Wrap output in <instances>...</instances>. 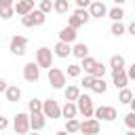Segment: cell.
I'll return each instance as SVG.
<instances>
[{
  "label": "cell",
  "instance_id": "cell-16",
  "mask_svg": "<svg viewBox=\"0 0 135 135\" xmlns=\"http://www.w3.org/2000/svg\"><path fill=\"white\" fill-rule=\"evenodd\" d=\"M112 84L116 89H124L129 84V78H127V72L124 70H118V72H112Z\"/></svg>",
  "mask_w": 135,
  "mask_h": 135
},
{
  "label": "cell",
  "instance_id": "cell-18",
  "mask_svg": "<svg viewBox=\"0 0 135 135\" xmlns=\"http://www.w3.org/2000/svg\"><path fill=\"white\" fill-rule=\"evenodd\" d=\"M72 55L76 59H84V57H89V46L84 42H74L72 44Z\"/></svg>",
  "mask_w": 135,
  "mask_h": 135
},
{
  "label": "cell",
  "instance_id": "cell-43",
  "mask_svg": "<svg viewBox=\"0 0 135 135\" xmlns=\"http://www.w3.org/2000/svg\"><path fill=\"white\" fill-rule=\"evenodd\" d=\"M129 108H131V112H135V97L129 101Z\"/></svg>",
  "mask_w": 135,
  "mask_h": 135
},
{
  "label": "cell",
  "instance_id": "cell-9",
  "mask_svg": "<svg viewBox=\"0 0 135 135\" xmlns=\"http://www.w3.org/2000/svg\"><path fill=\"white\" fill-rule=\"evenodd\" d=\"M101 131V122L97 118H84L80 122V133L82 135H99Z\"/></svg>",
  "mask_w": 135,
  "mask_h": 135
},
{
  "label": "cell",
  "instance_id": "cell-39",
  "mask_svg": "<svg viewBox=\"0 0 135 135\" xmlns=\"http://www.w3.org/2000/svg\"><path fill=\"white\" fill-rule=\"evenodd\" d=\"M6 129H8V118H4L0 114V131H6Z\"/></svg>",
  "mask_w": 135,
  "mask_h": 135
},
{
  "label": "cell",
  "instance_id": "cell-13",
  "mask_svg": "<svg viewBox=\"0 0 135 135\" xmlns=\"http://www.w3.org/2000/svg\"><path fill=\"white\" fill-rule=\"evenodd\" d=\"M46 127V118H44V114L40 112V114H30V131H42Z\"/></svg>",
  "mask_w": 135,
  "mask_h": 135
},
{
  "label": "cell",
  "instance_id": "cell-28",
  "mask_svg": "<svg viewBox=\"0 0 135 135\" xmlns=\"http://www.w3.org/2000/svg\"><path fill=\"white\" fill-rule=\"evenodd\" d=\"M27 110H30V114H40V112H42V101L36 99V97H32V99L27 101Z\"/></svg>",
  "mask_w": 135,
  "mask_h": 135
},
{
  "label": "cell",
  "instance_id": "cell-2",
  "mask_svg": "<svg viewBox=\"0 0 135 135\" xmlns=\"http://www.w3.org/2000/svg\"><path fill=\"white\" fill-rule=\"evenodd\" d=\"M53 61H55V55H53V51H51L49 46H40V49L36 51V63H38L40 70H42V68L51 70V68H53Z\"/></svg>",
  "mask_w": 135,
  "mask_h": 135
},
{
  "label": "cell",
  "instance_id": "cell-29",
  "mask_svg": "<svg viewBox=\"0 0 135 135\" xmlns=\"http://www.w3.org/2000/svg\"><path fill=\"white\" fill-rule=\"evenodd\" d=\"M133 97H135V95L131 93V89H129V86L120 89V93H118V101H120V103H127V105H129V101H131Z\"/></svg>",
  "mask_w": 135,
  "mask_h": 135
},
{
  "label": "cell",
  "instance_id": "cell-51",
  "mask_svg": "<svg viewBox=\"0 0 135 135\" xmlns=\"http://www.w3.org/2000/svg\"><path fill=\"white\" fill-rule=\"evenodd\" d=\"M15 135H17V133H15Z\"/></svg>",
  "mask_w": 135,
  "mask_h": 135
},
{
  "label": "cell",
  "instance_id": "cell-46",
  "mask_svg": "<svg viewBox=\"0 0 135 135\" xmlns=\"http://www.w3.org/2000/svg\"><path fill=\"white\" fill-rule=\"evenodd\" d=\"M27 135H40V133H38V131H30Z\"/></svg>",
  "mask_w": 135,
  "mask_h": 135
},
{
  "label": "cell",
  "instance_id": "cell-3",
  "mask_svg": "<svg viewBox=\"0 0 135 135\" xmlns=\"http://www.w3.org/2000/svg\"><path fill=\"white\" fill-rule=\"evenodd\" d=\"M44 21H46V15L40 13L38 8H34L25 17H21V25L23 27H38V25H44Z\"/></svg>",
  "mask_w": 135,
  "mask_h": 135
},
{
  "label": "cell",
  "instance_id": "cell-23",
  "mask_svg": "<svg viewBox=\"0 0 135 135\" xmlns=\"http://www.w3.org/2000/svg\"><path fill=\"white\" fill-rule=\"evenodd\" d=\"M91 91H93V93H99V95H103V93L108 91V82H105L103 78H95V80H93V86H91Z\"/></svg>",
  "mask_w": 135,
  "mask_h": 135
},
{
  "label": "cell",
  "instance_id": "cell-48",
  "mask_svg": "<svg viewBox=\"0 0 135 135\" xmlns=\"http://www.w3.org/2000/svg\"><path fill=\"white\" fill-rule=\"evenodd\" d=\"M34 2H40V0H34Z\"/></svg>",
  "mask_w": 135,
  "mask_h": 135
},
{
  "label": "cell",
  "instance_id": "cell-14",
  "mask_svg": "<svg viewBox=\"0 0 135 135\" xmlns=\"http://www.w3.org/2000/svg\"><path fill=\"white\" fill-rule=\"evenodd\" d=\"M53 55L59 57V59H68V57L72 55V44H68V42H57V44L53 46Z\"/></svg>",
  "mask_w": 135,
  "mask_h": 135
},
{
  "label": "cell",
  "instance_id": "cell-37",
  "mask_svg": "<svg viewBox=\"0 0 135 135\" xmlns=\"http://www.w3.org/2000/svg\"><path fill=\"white\" fill-rule=\"evenodd\" d=\"M93 80H95V78H93V76H89V74H86V76H84V78H82V86H84V89H89V91H91V86H93Z\"/></svg>",
  "mask_w": 135,
  "mask_h": 135
},
{
  "label": "cell",
  "instance_id": "cell-7",
  "mask_svg": "<svg viewBox=\"0 0 135 135\" xmlns=\"http://www.w3.org/2000/svg\"><path fill=\"white\" fill-rule=\"evenodd\" d=\"M42 114L44 118H61V105L57 99H44L42 101Z\"/></svg>",
  "mask_w": 135,
  "mask_h": 135
},
{
  "label": "cell",
  "instance_id": "cell-17",
  "mask_svg": "<svg viewBox=\"0 0 135 135\" xmlns=\"http://www.w3.org/2000/svg\"><path fill=\"white\" fill-rule=\"evenodd\" d=\"M61 116H63L65 120H70V118H76V116H78L76 101H65V103L61 105Z\"/></svg>",
  "mask_w": 135,
  "mask_h": 135
},
{
  "label": "cell",
  "instance_id": "cell-45",
  "mask_svg": "<svg viewBox=\"0 0 135 135\" xmlns=\"http://www.w3.org/2000/svg\"><path fill=\"white\" fill-rule=\"evenodd\" d=\"M55 135H70V133H68V131H63V129H61V131H57V133H55Z\"/></svg>",
  "mask_w": 135,
  "mask_h": 135
},
{
  "label": "cell",
  "instance_id": "cell-6",
  "mask_svg": "<svg viewBox=\"0 0 135 135\" xmlns=\"http://www.w3.org/2000/svg\"><path fill=\"white\" fill-rule=\"evenodd\" d=\"M25 49H27V38L21 36V34H15V36L11 38V42H8V51H11L13 55L21 57V55H25Z\"/></svg>",
  "mask_w": 135,
  "mask_h": 135
},
{
  "label": "cell",
  "instance_id": "cell-1",
  "mask_svg": "<svg viewBox=\"0 0 135 135\" xmlns=\"http://www.w3.org/2000/svg\"><path fill=\"white\" fill-rule=\"evenodd\" d=\"M76 108H78V114H82L84 118H93V114H95L93 99H91V95H86V93H80V97L76 99Z\"/></svg>",
  "mask_w": 135,
  "mask_h": 135
},
{
  "label": "cell",
  "instance_id": "cell-22",
  "mask_svg": "<svg viewBox=\"0 0 135 135\" xmlns=\"http://www.w3.org/2000/svg\"><path fill=\"white\" fill-rule=\"evenodd\" d=\"M63 131H68L70 135H78V133H80V120H78V118L65 120V129H63Z\"/></svg>",
  "mask_w": 135,
  "mask_h": 135
},
{
  "label": "cell",
  "instance_id": "cell-44",
  "mask_svg": "<svg viewBox=\"0 0 135 135\" xmlns=\"http://www.w3.org/2000/svg\"><path fill=\"white\" fill-rule=\"evenodd\" d=\"M124 2H127V0H114V6H122Z\"/></svg>",
  "mask_w": 135,
  "mask_h": 135
},
{
  "label": "cell",
  "instance_id": "cell-25",
  "mask_svg": "<svg viewBox=\"0 0 135 135\" xmlns=\"http://www.w3.org/2000/svg\"><path fill=\"white\" fill-rule=\"evenodd\" d=\"M108 17L112 19V23H114V21H122V17H124V11H122V6L108 8Z\"/></svg>",
  "mask_w": 135,
  "mask_h": 135
},
{
  "label": "cell",
  "instance_id": "cell-36",
  "mask_svg": "<svg viewBox=\"0 0 135 135\" xmlns=\"http://www.w3.org/2000/svg\"><path fill=\"white\" fill-rule=\"evenodd\" d=\"M124 72H127V78H129V80H135V61H133L129 68H124Z\"/></svg>",
  "mask_w": 135,
  "mask_h": 135
},
{
  "label": "cell",
  "instance_id": "cell-47",
  "mask_svg": "<svg viewBox=\"0 0 135 135\" xmlns=\"http://www.w3.org/2000/svg\"><path fill=\"white\" fill-rule=\"evenodd\" d=\"M127 135H135V131H131V129H129V131H127Z\"/></svg>",
  "mask_w": 135,
  "mask_h": 135
},
{
  "label": "cell",
  "instance_id": "cell-20",
  "mask_svg": "<svg viewBox=\"0 0 135 135\" xmlns=\"http://www.w3.org/2000/svg\"><path fill=\"white\" fill-rule=\"evenodd\" d=\"M124 68H127V61H124L122 55L116 53V55L110 57V70H112V72H118V70H124Z\"/></svg>",
  "mask_w": 135,
  "mask_h": 135
},
{
  "label": "cell",
  "instance_id": "cell-4",
  "mask_svg": "<svg viewBox=\"0 0 135 135\" xmlns=\"http://www.w3.org/2000/svg\"><path fill=\"white\" fill-rule=\"evenodd\" d=\"M13 129L17 135H27L30 133V114L25 112H17L13 118Z\"/></svg>",
  "mask_w": 135,
  "mask_h": 135
},
{
  "label": "cell",
  "instance_id": "cell-27",
  "mask_svg": "<svg viewBox=\"0 0 135 135\" xmlns=\"http://www.w3.org/2000/svg\"><path fill=\"white\" fill-rule=\"evenodd\" d=\"M110 32H112V36H122V34H127V25L122 23V21H114L112 23V27H110Z\"/></svg>",
  "mask_w": 135,
  "mask_h": 135
},
{
  "label": "cell",
  "instance_id": "cell-19",
  "mask_svg": "<svg viewBox=\"0 0 135 135\" xmlns=\"http://www.w3.org/2000/svg\"><path fill=\"white\" fill-rule=\"evenodd\" d=\"M4 95H6V101L15 103V101H19V99H21V89H19L17 84H8V86H6V91H4Z\"/></svg>",
  "mask_w": 135,
  "mask_h": 135
},
{
  "label": "cell",
  "instance_id": "cell-26",
  "mask_svg": "<svg viewBox=\"0 0 135 135\" xmlns=\"http://www.w3.org/2000/svg\"><path fill=\"white\" fill-rule=\"evenodd\" d=\"M80 61H82V63H80V70H82L84 74H91V72H93V68H95V63H97L91 55H89V57H84V59H80Z\"/></svg>",
  "mask_w": 135,
  "mask_h": 135
},
{
  "label": "cell",
  "instance_id": "cell-8",
  "mask_svg": "<svg viewBox=\"0 0 135 135\" xmlns=\"http://www.w3.org/2000/svg\"><path fill=\"white\" fill-rule=\"evenodd\" d=\"M97 120H105V122H114L118 118V112L114 105H99L95 108V114H93Z\"/></svg>",
  "mask_w": 135,
  "mask_h": 135
},
{
  "label": "cell",
  "instance_id": "cell-30",
  "mask_svg": "<svg viewBox=\"0 0 135 135\" xmlns=\"http://www.w3.org/2000/svg\"><path fill=\"white\" fill-rule=\"evenodd\" d=\"M105 72H108V68H105L103 63H99V61H97V63H95V68H93V72H91L89 76H93V78H103V76H105Z\"/></svg>",
  "mask_w": 135,
  "mask_h": 135
},
{
  "label": "cell",
  "instance_id": "cell-38",
  "mask_svg": "<svg viewBox=\"0 0 135 135\" xmlns=\"http://www.w3.org/2000/svg\"><path fill=\"white\" fill-rule=\"evenodd\" d=\"M91 2L93 0H76V8H89Z\"/></svg>",
  "mask_w": 135,
  "mask_h": 135
},
{
  "label": "cell",
  "instance_id": "cell-5",
  "mask_svg": "<svg viewBox=\"0 0 135 135\" xmlns=\"http://www.w3.org/2000/svg\"><path fill=\"white\" fill-rule=\"evenodd\" d=\"M65 82H68V76L61 68H51L49 70V84L53 89H65Z\"/></svg>",
  "mask_w": 135,
  "mask_h": 135
},
{
  "label": "cell",
  "instance_id": "cell-15",
  "mask_svg": "<svg viewBox=\"0 0 135 135\" xmlns=\"http://www.w3.org/2000/svg\"><path fill=\"white\" fill-rule=\"evenodd\" d=\"M76 36H78V34H76V30H72V27H68V25L59 30V42L74 44V42H76Z\"/></svg>",
  "mask_w": 135,
  "mask_h": 135
},
{
  "label": "cell",
  "instance_id": "cell-34",
  "mask_svg": "<svg viewBox=\"0 0 135 135\" xmlns=\"http://www.w3.org/2000/svg\"><path fill=\"white\" fill-rule=\"evenodd\" d=\"M38 11L44 13V15H49V13L53 11V2H51V0H40V2H38Z\"/></svg>",
  "mask_w": 135,
  "mask_h": 135
},
{
  "label": "cell",
  "instance_id": "cell-35",
  "mask_svg": "<svg viewBox=\"0 0 135 135\" xmlns=\"http://www.w3.org/2000/svg\"><path fill=\"white\" fill-rule=\"evenodd\" d=\"M124 124H127L131 131H135V112H129V114L124 116Z\"/></svg>",
  "mask_w": 135,
  "mask_h": 135
},
{
  "label": "cell",
  "instance_id": "cell-24",
  "mask_svg": "<svg viewBox=\"0 0 135 135\" xmlns=\"http://www.w3.org/2000/svg\"><path fill=\"white\" fill-rule=\"evenodd\" d=\"M53 11L59 13V15H65L70 11V0H55L53 2Z\"/></svg>",
  "mask_w": 135,
  "mask_h": 135
},
{
  "label": "cell",
  "instance_id": "cell-50",
  "mask_svg": "<svg viewBox=\"0 0 135 135\" xmlns=\"http://www.w3.org/2000/svg\"><path fill=\"white\" fill-rule=\"evenodd\" d=\"M133 6H135V2H133Z\"/></svg>",
  "mask_w": 135,
  "mask_h": 135
},
{
  "label": "cell",
  "instance_id": "cell-41",
  "mask_svg": "<svg viewBox=\"0 0 135 135\" xmlns=\"http://www.w3.org/2000/svg\"><path fill=\"white\" fill-rule=\"evenodd\" d=\"M0 6H15V0H0Z\"/></svg>",
  "mask_w": 135,
  "mask_h": 135
},
{
  "label": "cell",
  "instance_id": "cell-33",
  "mask_svg": "<svg viewBox=\"0 0 135 135\" xmlns=\"http://www.w3.org/2000/svg\"><path fill=\"white\" fill-rule=\"evenodd\" d=\"M13 17H15V8H13V6H0V19L8 21V19H13Z\"/></svg>",
  "mask_w": 135,
  "mask_h": 135
},
{
  "label": "cell",
  "instance_id": "cell-31",
  "mask_svg": "<svg viewBox=\"0 0 135 135\" xmlns=\"http://www.w3.org/2000/svg\"><path fill=\"white\" fill-rule=\"evenodd\" d=\"M72 15H76V17L82 21V25H86V23L91 21V15H89V11H86V8H76Z\"/></svg>",
  "mask_w": 135,
  "mask_h": 135
},
{
  "label": "cell",
  "instance_id": "cell-21",
  "mask_svg": "<svg viewBox=\"0 0 135 135\" xmlns=\"http://www.w3.org/2000/svg\"><path fill=\"white\" fill-rule=\"evenodd\" d=\"M63 95H65V101H76L80 97V86L78 84H68L63 89Z\"/></svg>",
  "mask_w": 135,
  "mask_h": 135
},
{
  "label": "cell",
  "instance_id": "cell-10",
  "mask_svg": "<svg viewBox=\"0 0 135 135\" xmlns=\"http://www.w3.org/2000/svg\"><path fill=\"white\" fill-rule=\"evenodd\" d=\"M23 78L27 82H38L40 80V68H38L36 61H27L23 65Z\"/></svg>",
  "mask_w": 135,
  "mask_h": 135
},
{
  "label": "cell",
  "instance_id": "cell-42",
  "mask_svg": "<svg viewBox=\"0 0 135 135\" xmlns=\"http://www.w3.org/2000/svg\"><path fill=\"white\" fill-rule=\"evenodd\" d=\"M6 86H8V84H6V80H4V78H0V93H4V91H6Z\"/></svg>",
  "mask_w": 135,
  "mask_h": 135
},
{
  "label": "cell",
  "instance_id": "cell-49",
  "mask_svg": "<svg viewBox=\"0 0 135 135\" xmlns=\"http://www.w3.org/2000/svg\"><path fill=\"white\" fill-rule=\"evenodd\" d=\"M51 2H55V0H51Z\"/></svg>",
  "mask_w": 135,
  "mask_h": 135
},
{
  "label": "cell",
  "instance_id": "cell-40",
  "mask_svg": "<svg viewBox=\"0 0 135 135\" xmlns=\"http://www.w3.org/2000/svg\"><path fill=\"white\" fill-rule=\"evenodd\" d=\"M127 32H129L131 36H135V21H131V23L127 25Z\"/></svg>",
  "mask_w": 135,
  "mask_h": 135
},
{
  "label": "cell",
  "instance_id": "cell-12",
  "mask_svg": "<svg viewBox=\"0 0 135 135\" xmlns=\"http://www.w3.org/2000/svg\"><path fill=\"white\" fill-rule=\"evenodd\" d=\"M13 8H15V15L25 17L27 13H32V11L36 8V2H34V0H17Z\"/></svg>",
  "mask_w": 135,
  "mask_h": 135
},
{
  "label": "cell",
  "instance_id": "cell-11",
  "mask_svg": "<svg viewBox=\"0 0 135 135\" xmlns=\"http://www.w3.org/2000/svg\"><path fill=\"white\" fill-rule=\"evenodd\" d=\"M89 15H91V19H101V17H108V6L101 2V0H93L91 4H89Z\"/></svg>",
  "mask_w": 135,
  "mask_h": 135
},
{
  "label": "cell",
  "instance_id": "cell-32",
  "mask_svg": "<svg viewBox=\"0 0 135 135\" xmlns=\"http://www.w3.org/2000/svg\"><path fill=\"white\" fill-rule=\"evenodd\" d=\"M80 74H82V70H80L78 63H70L68 70H65V76H70V78H78Z\"/></svg>",
  "mask_w": 135,
  "mask_h": 135
}]
</instances>
